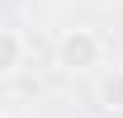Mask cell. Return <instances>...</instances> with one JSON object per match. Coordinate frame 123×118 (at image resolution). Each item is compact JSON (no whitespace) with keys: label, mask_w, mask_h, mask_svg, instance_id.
<instances>
[{"label":"cell","mask_w":123,"mask_h":118,"mask_svg":"<svg viewBox=\"0 0 123 118\" xmlns=\"http://www.w3.org/2000/svg\"><path fill=\"white\" fill-rule=\"evenodd\" d=\"M57 61L66 71H90V66L104 61V38L95 29H71L62 38V47H57Z\"/></svg>","instance_id":"obj_1"},{"label":"cell","mask_w":123,"mask_h":118,"mask_svg":"<svg viewBox=\"0 0 123 118\" xmlns=\"http://www.w3.org/2000/svg\"><path fill=\"white\" fill-rule=\"evenodd\" d=\"M24 52H29L24 33H14V29H0V76L19 71V66H24Z\"/></svg>","instance_id":"obj_2"},{"label":"cell","mask_w":123,"mask_h":118,"mask_svg":"<svg viewBox=\"0 0 123 118\" xmlns=\"http://www.w3.org/2000/svg\"><path fill=\"white\" fill-rule=\"evenodd\" d=\"M0 118H5V113H0Z\"/></svg>","instance_id":"obj_4"},{"label":"cell","mask_w":123,"mask_h":118,"mask_svg":"<svg viewBox=\"0 0 123 118\" xmlns=\"http://www.w3.org/2000/svg\"><path fill=\"white\" fill-rule=\"evenodd\" d=\"M104 104H109V109H123V71L104 85Z\"/></svg>","instance_id":"obj_3"}]
</instances>
